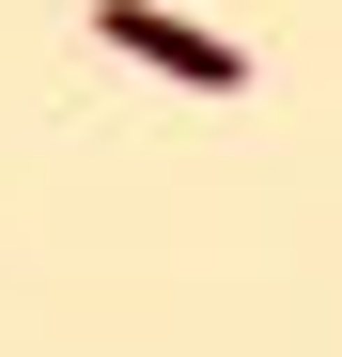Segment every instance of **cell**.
Segmentation results:
<instances>
[{"mask_svg": "<svg viewBox=\"0 0 342 357\" xmlns=\"http://www.w3.org/2000/svg\"><path fill=\"white\" fill-rule=\"evenodd\" d=\"M94 31L125 47V63L187 78V93H249V47H234V31H202V16H171V0H94Z\"/></svg>", "mask_w": 342, "mask_h": 357, "instance_id": "6da1fadb", "label": "cell"}]
</instances>
